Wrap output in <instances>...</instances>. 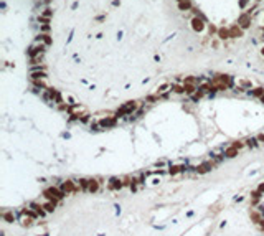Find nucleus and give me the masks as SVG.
<instances>
[{"label": "nucleus", "instance_id": "1", "mask_svg": "<svg viewBox=\"0 0 264 236\" xmlns=\"http://www.w3.org/2000/svg\"><path fill=\"white\" fill-rule=\"evenodd\" d=\"M59 188H61L66 195H73V193H76L78 190H81V187L76 185L73 180H63L61 185H59Z\"/></svg>", "mask_w": 264, "mask_h": 236}, {"label": "nucleus", "instance_id": "2", "mask_svg": "<svg viewBox=\"0 0 264 236\" xmlns=\"http://www.w3.org/2000/svg\"><path fill=\"white\" fill-rule=\"evenodd\" d=\"M124 187H126L124 185V178H117V177H112L107 183L109 190H120V188H124Z\"/></svg>", "mask_w": 264, "mask_h": 236}, {"label": "nucleus", "instance_id": "3", "mask_svg": "<svg viewBox=\"0 0 264 236\" xmlns=\"http://www.w3.org/2000/svg\"><path fill=\"white\" fill-rule=\"evenodd\" d=\"M28 207H32V208L35 210V211H36V213H38V215L41 216V218H45V216H46V210L43 208V205L36 203V201H32V203H30Z\"/></svg>", "mask_w": 264, "mask_h": 236}, {"label": "nucleus", "instance_id": "4", "mask_svg": "<svg viewBox=\"0 0 264 236\" xmlns=\"http://www.w3.org/2000/svg\"><path fill=\"white\" fill-rule=\"evenodd\" d=\"M249 218H251V221H252V223H256V224H258V223H259V221H261V220L264 218V215H262L261 211H259V210H251V213H249Z\"/></svg>", "mask_w": 264, "mask_h": 236}, {"label": "nucleus", "instance_id": "5", "mask_svg": "<svg viewBox=\"0 0 264 236\" xmlns=\"http://www.w3.org/2000/svg\"><path fill=\"white\" fill-rule=\"evenodd\" d=\"M2 220L7 223H13L15 220H17V215H15L13 211H7V210H3L2 211Z\"/></svg>", "mask_w": 264, "mask_h": 236}, {"label": "nucleus", "instance_id": "6", "mask_svg": "<svg viewBox=\"0 0 264 236\" xmlns=\"http://www.w3.org/2000/svg\"><path fill=\"white\" fill-rule=\"evenodd\" d=\"M99 187H101V183L97 178H89V187H88V192H91V193H96L97 190H99Z\"/></svg>", "mask_w": 264, "mask_h": 236}, {"label": "nucleus", "instance_id": "7", "mask_svg": "<svg viewBox=\"0 0 264 236\" xmlns=\"http://www.w3.org/2000/svg\"><path fill=\"white\" fill-rule=\"evenodd\" d=\"M238 152H239V149L235 147V145H231V147H228L225 150V157H228V159H231V157H236Z\"/></svg>", "mask_w": 264, "mask_h": 236}, {"label": "nucleus", "instance_id": "8", "mask_svg": "<svg viewBox=\"0 0 264 236\" xmlns=\"http://www.w3.org/2000/svg\"><path fill=\"white\" fill-rule=\"evenodd\" d=\"M211 170V164L210 162H205V164H201V165H198L197 167V172H198V174H208V172Z\"/></svg>", "mask_w": 264, "mask_h": 236}, {"label": "nucleus", "instance_id": "9", "mask_svg": "<svg viewBox=\"0 0 264 236\" xmlns=\"http://www.w3.org/2000/svg\"><path fill=\"white\" fill-rule=\"evenodd\" d=\"M56 205H58V203H55V201H50V200H46V201H45V203H43V208L46 210V213H53V211H55V210H56Z\"/></svg>", "mask_w": 264, "mask_h": 236}, {"label": "nucleus", "instance_id": "10", "mask_svg": "<svg viewBox=\"0 0 264 236\" xmlns=\"http://www.w3.org/2000/svg\"><path fill=\"white\" fill-rule=\"evenodd\" d=\"M33 221H35V220H33L32 216H22V218H20V224H22V226H25V228L32 226Z\"/></svg>", "mask_w": 264, "mask_h": 236}, {"label": "nucleus", "instance_id": "11", "mask_svg": "<svg viewBox=\"0 0 264 236\" xmlns=\"http://www.w3.org/2000/svg\"><path fill=\"white\" fill-rule=\"evenodd\" d=\"M183 170H185L183 165H172L170 168H168V174L170 175H178L180 172H183Z\"/></svg>", "mask_w": 264, "mask_h": 236}, {"label": "nucleus", "instance_id": "12", "mask_svg": "<svg viewBox=\"0 0 264 236\" xmlns=\"http://www.w3.org/2000/svg\"><path fill=\"white\" fill-rule=\"evenodd\" d=\"M258 144H259V140L256 139V137H251V139H248V145H249V147H252V149L258 147Z\"/></svg>", "mask_w": 264, "mask_h": 236}, {"label": "nucleus", "instance_id": "13", "mask_svg": "<svg viewBox=\"0 0 264 236\" xmlns=\"http://www.w3.org/2000/svg\"><path fill=\"white\" fill-rule=\"evenodd\" d=\"M114 208H116V216H119L120 215V207H119L117 203H114Z\"/></svg>", "mask_w": 264, "mask_h": 236}, {"label": "nucleus", "instance_id": "14", "mask_svg": "<svg viewBox=\"0 0 264 236\" xmlns=\"http://www.w3.org/2000/svg\"><path fill=\"white\" fill-rule=\"evenodd\" d=\"M258 226H259V230H261V231H264V218L258 223Z\"/></svg>", "mask_w": 264, "mask_h": 236}, {"label": "nucleus", "instance_id": "15", "mask_svg": "<svg viewBox=\"0 0 264 236\" xmlns=\"http://www.w3.org/2000/svg\"><path fill=\"white\" fill-rule=\"evenodd\" d=\"M258 192H259V193H264V183H259V187H258Z\"/></svg>", "mask_w": 264, "mask_h": 236}, {"label": "nucleus", "instance_id": "16", "mask_svg": "<svg viewBox=\"0 0 264 236\" xmlns=\"http://www.w3.org/2000/svg\"><path fill=\"white\" fill-rule=\"evenodd\" d=\"M258 140L262 144V142H264V134H259V136H258Z\"/></svg>", "mask_w": 264, "mask_h": 236}, {"label": "nucleus", "instance_id": "17", "mask_svg": "<svg viewBox=\"0 0 264 236\" xmlns=\"http://www.w3.org/2000/svg\"><path fill=\"white\" fill-rule=\"evenodd\" d=\"M235 201H243V197H235Z\"/></svg>", "mask_w": 264, "mask_h": 236}, {"label": "nucleus", "instance_id": "18", "mask_svg": "<svg viewBox=\"0 0 264 236\" xmlns=\"http://www.w3.org/2000/svg\"><path fill=\"white\" fill-rule=\"evenodd\" d=\"M40 236H50V234H48V233H43V234H40Z\"/></svg>", "mask_w": 264, "mask_h": 236}]
</instances>
